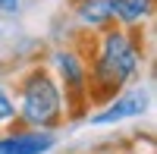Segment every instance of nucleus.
<instances>
[{
	"label": "nucleus",
	"instance_id": "nucleus-1",
	"mask_svg": "<svg viewBox=\"0 0 157 154\" xmlns=\"http://www.w3.org/2000/svg\"><path fill=\"white\" fill-rule=\"evenodd\" d=\"M82 57L88 66V104L91 110H98L120 91L141 85V75L148 66L145 29L110 25L98 38H91V50H82Z\"/></svg>",
	"mask_w": 157,
	"mask_h": 154
},
{
	"label": "nucleus",
	"instance_id": "nucleus-2",
	"mask_svg": "<svg viewBox=\"0 0 157 154\" xmlns=\"http://www.w3.org/2000/svg\"><path fill=\"white\" fill-rule=\"evenodd\" d=\"M66 123V101L47 69V63H32L16 79V126L38 132H54Z\"/></svg>",
	"mask_w": 157,
	"mask_h": 154
},
{
	"label": "nucleus",
	"instance_id": "nucleus-3",
	"mask_svg": "<svg viewBox=\"0 0 157 154\" xmlns=\"http://www.w3.org/2000/svg\"><path fill=\"white\" fill-rule=\"evenodd\" d=\"M47 69L54 72V79L63 91V101H66V120H78L88 117L91 104H88V66L85 57L75 44H60L50 50V63Z\"/></svg>",
	"mask_w": 157,
	"mask_h": 154
},
{
	"label": "nucleus",
	"instance_id": "nucleus-4",
	"mask_svg": "<svg viewBox=\"0 0 157 154\" xmlns=\"http://www.w3.org/2000/svg\"><path fill=\"white\" fill-rule=\"evenodd\" d=\"M148 107H151L148 88H145V85H132V88H126V91H120L113 101H107L104 107L91 110L85 120H88L91 126H120V123H126V120L145 117Z\"/></svg>",
	"mask_w": 157,
	"mask_h": 154
},
{
	"label": "nucleus",
	"instance_id": "nucleus-5",
	"mask_svg": "<svg viewBox=\"0 0 157 154\" xmlns=\"http://www.w3.org/2000/svg\"><path fill=\"white\" fill-rule=\"evenodd\" d=\"M57 148V135L54 132H38V129H13L0 132V154H50Z\"/></svg>",
	"mask_w": 157,
	"mask_h": 154
},
{
	"label": "nucleus",
	"instance_id": "nucleus-6",
	"mask_svg": "<svg viewBox=\"0 0 157 154\" xmlns=\"http://www.w3.org/2000/svg\"><path fill=\"white\" fill-rule=\"evenodd\" d=\"M72 19L82 25L85 32L101 35L104 29L116 25L113 0H72Z\"/></svg>",
	"mask_w": 157,
	"mask_h": 154
},
{
	"label": "nucleus",
	"instance_id": "nucleus-7",
	"mask_svg": "<svg viewBox=\"0 0 157 154\" xmlns=\"http://www.w3.org/2000/svg\"><path fill=\"white\" fill-rule=\"evenodd\" d=\"M120 29H145L154 19V0H113Z\"/></svg>",
	"mask_w": 157,
	"mask_h": 154
},
{
	"label": "nucleus",
	"instance_id": "nucleus-8",
	"mask_svg": "<svg viewBox=\"0 0 157 154\" xmlns=\"http://www.w3.org/2000/svg\"><path fill=\"white\" fill-rule=\"evenodd\" d=\"M16 126V101H13L10 88L0 82V132H6Z\"/></svg>",
	"mask_w": 157,
	"mask_h": 154
},
{
	"label": "nucleus",
	"instance_id": "nucleus-9",
	"mask_svg": "<svg viewBox=\"0 0 157 154\" xmlns=\"http://www.w3.org/2000/svg\"><path fill=\"white\" fill-rule=\"evenodd\" d=\"M22 6V0H0V13H16Z\"/></svg>",
	"mask_w": 157,
	"mask_h": 154
},
{
	"label": "nucleus",
	"instance_id": "nucleus-10",
	"mask_svg": "<svg viewBox=\"0 0 157 154\" xmlns=\"http://www.w3.org/2000/svg\"><path fill=\"white\" fill-rule=\"evenodd\" d=\"M120 154H138V151H120Z\"/></svg>",
	"mask_w": 157,
	"mask_h": 154
}]
</instances>
